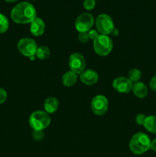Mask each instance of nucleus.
<instances>
[{
    "mask_svg": "<svg viewBox=\"0 0 156 157\" xmlns=\"http://www.w3.org/2000/svg\"><path fill=\"white\" fill-rule=\"evenodd\" d=\"M96 6V1L95 0H84V7L87 10H92L94 9Z\"/></svg>",
    "mask_w": 156,
    "mask_h": 157,
    "instance_id": "obj_20",
    "label": "nucleus"
},
{
    "mask_svg": "<svg viewBox=\"0 0 156 157\" xmlns=\"http://www.w3.org/2000/svg\"><path fill=\"white\" fill-rule=\"evenodd\" d=\"M11 18L18 24H28L32 23L37 18L35 8L28 2L18 3L12 9Z\"/></svg>",
    "mask_w": 156,
    "mask_h": 157,
    "instance_id": "obj_1",
    "label": "nucleus"
},
{
    "mask_svg": "<svg viewBox=\"0 0 156 157\" xmlns=\"http://www.w3.org/2000/svg\"><path fill=\"white\" fill-rule=\"evenodd\" d=\"M150 88L153 90V91L156 92V75L153 77L151 79V81L149 83Z\"/></svg>",
    "mask_w": 156,
    "mask_h": 157,
    "instance_id": "obj_26",
    "label": "nucleus"
},
{
    "mask_svg": "<svg viewBox=\"0 0 156 157\" xmlns=\"http://www.w3.org/2000/svg\"><path fill=\"white\" fill-rule=\"evenodd\" d=\"M68 64L71 71L80 75L86 68V60L81 54L73 53L69 58Z\"/></svg>",
    "mask_w": 156,
    "mask_h": 157,
    "instance_id": "obj_9",
    "label": "nucleus"
},
{
    "mask_svg": "<svg viewBox=\"0 0 156 157\" xmlns=\"http://www.w3.org/2000/svg\"><path fill=\"white\" fill-rule=\"evenodd\" d=\"M143 126L147 131L156 133V116L151 115V116L146 117Z\"/></svg>",
    "mask_w": 156,
    "mask_h": 157,
    "instance_id": "obj_16",
    "label": "nucleus"
},
{
    "mask_svg": "<svg viewBox=\"0 0 156 157\" xmlns=\"http://www.w3.org/2000/svg\"><path fill=\"white\" fill-rule=\"evenodd\" d=\"M113 48V42L108 35H99L93 41L94 52L99 56L105 57L110 55Z\"/></svg>",
    "mask_w": 156,
    "mask_h": 157,
    "instance_id": "obj_4",
    "label": "nucleus"
},
{
    "mask_svg": "<svg viewBox=\"0 0 156 157\" xmlns=\"http://www.w3.org/2000/svg\"><path fill=\"white\" fill-rule=\"evenodd\" d=\"M142 78V72L140 70L137 68H133L128 71V78L132 81V82H139V80Z\"/></svg>",
    "mask_w": 156,
    "mask_h": 157,
    "instance_id": "obj_18",
    "label": "nucleus"
},
{
    "mask_svg": "<svg viewBox=\"0 0 156 157\" xmlns=\"http://www.w3.org/2000/svg\"><path fill=\"white\" fill-rule=\"evenodd\" d=\"M150 149L152 150L153 151L156 152V139L153 140L152 141H151V145H150Z\"/></svg>",
    "mask_w": 156,
    "mask_h": 157,
    "instance_id": "obj_27",
    "label": "nucleus"
},
{
    "mask_svg": "<svg viewBox=\"0 0 156 157\" xmlns=\"http://www.w3.org/2000/svg\"><path fill=\"white\" fill-rule=\"evenodd\" d=\"M133 83L125 77H119L113 81V87L117 92L121 94H127L132 91Z\"/></svg>",
    "mask_w": 156,
    "mask_h": 157,
    "instance_id": "obj_10",
    "label": "nucleus"
},
{
    "mask_svg": "<svg viewBox=\"0 0 156 157\" xmlns=\"http://www.w3.org/2000/svg\"><path fill=\"white\" fill-rule=\"evenodd\" d=\"M95 1H96V0H95Z\"/></svg>",
    "mask_w": 156,
    "mask_h": 157,
    "instance_id": "obj_29",
    "label": "nucleus"
},
{
    "mask_svg": "<svg viewBox=\"0 0 156 157\" xmlns=\"http://www.w3.org/2000/svg\"><path fill=\"white\" fill-rule=\"evenodd\" d=\"M9 26V21L6 16L0 13V34L5 33L8 30Z\"/></svg>",
    "mask_w": 156,
    "mask_h": 157,
    "instance_id": "obj_19",
    "label": "nucleus"
},
{
    "mask_svg": "<svg viewBox=\"0 0 156 157\" xmlns=\"http://www.w3.org/2000/svg\"><path fill=\"white\" fill-rule=\"evenodd\" d=\"M7 99V92L5 89L0 88V104H3Z\"/></svg>",
    "mask_w": 156,
    "mask_h": 157,
    "instance_id": "obj_23",
    "label": "nucleus"
},
{
    "mask_svg": "<svg viewBox=\"0 0 156 157\" xmlns=\"http://www.w3.org/2000/svg\"><path fill=\"white\" fill-rule=\"evenodd\" d=\"M98 33H99V32H98L96 30H95V29H91V30L89 31L88 35H89V37H90V39L94 41V40L99 36V34Z\"/></svg>",
    "mask_w": 156,
    "mask_h": 157,
    "instance_id": "obj_24",
    "label": "nucleus"
},
{
    "mask_svg": "<svg viewBox=\"0 0 156 157\" xmlns=\"http://www.w3.org/2000/svg\"><path fill=\"white\" fill-rule=\"evenodd\" d=\"M45 30V24L44 21L40 18H36L32 23L30 26L31 33L35 36H41L44 34Z\"/></svg>",
    "mask_w": 156,
    "mask_h": 157,
    "instance_id": "obj_12",
    "label": "nucleus"
},
{
    "mask_svg": "<svg viewBox=\"0 0 156 157\" xmlns=\"http://www.w3.org/2000/svg\"><path fill=\"white\" fill-rule=\"evenodd\" d=\"M132 91L133 92L135 96L142 99V98H145L148 94V87L144 83L139 81L133 84Z\"/></svg>",
    "mask_w": 156,
    "mask_h": 157,
    "instance_id": "obj_14",
    "label": "nucleus"
},
{
    "mask_svg": "<svg viewBox=\"0 0 156 157\" xmlns=\"http://www.w3.org/2000/svg\"><path fill=\"white\" fill-rule=\"evenodd\" d=\"M5 1L8 2H14L18 1V0H5Z\"/></svg>",
    "mask_w": 156,
    "mask_h": 157,
    "instance_id": "obj_28",
    "label": "nucleus"
},
{
    "mask_svg": "<svg viewBox=\"0 0 156 157\" xmlns=\"http://www.w3.org/2000/svg\"><path fill=\"white\" fill-rule=\"evenodd\" d=\"M77 81V75L74 72L69 71L62 76V83L65 87H72Z\"/></svg>",
    "mask_w": 156,
    "mask_h": 157,
    "instance_id": "obj_15",
    "label": "nucleus"
},
{
    "mask_svg": "<svg viewBox=\"0 0 156 157\" xmlns=\"http://www.w3.org/2000/svg\"><path fill=\"white\" fill-rule=\"evenodd\" d=\"M109 102L103 95H96L91 101V109L93 113L97 116H102L108 110Z\"/></svg>",
    "mask_w": 156,
    "mask_h": 157,
    "instance_id": "obj_8",
    "label": "nucleus"
},
{
    "mask_svg": "<svg viewBox=\"0 0 156 157\" xmlns=\"http://www.w3.org/2000/svg\"><path fill=\"white\" fill-rule=\"evenodd\" d=\"M94 18L90 13H82L75 21V28L78 32H88L94 24Z\"/></svg>",
    "mask_w": 156,
    "mask_h": 157,
    "instance_id": "obj_7",
    "label": "nucleus"
},
{
    "mask_svg": "<svg viewBox=\"0 0 156 157\" xmlns=\"http://www.w3.org/2000/svg\"><path fill=\"white\" fill-rule=\"evenodd\" d=\"M59 105V101L56 98L50 97V98H47L44 101V108L46 113H54L58 110Z\"/></svg>",
    "mask_w": 156,
    "mask_h": 157,
    "instance_id": "obj_13",
    "label": "nucleus"
},
{
    "mask_svg": "<svg viewBox=\"0 0 156 157\" xmlns=\"http://www.w3.org/2000/svg\"><path fill=\"white\" fill-rule=\"evenodd\" d=\"M145 119H146V116L145 114H142V113H139L136 116V124H139V125L143 126L144 123H145Z\"/></svg>",
    "mask_w": 156,
    "mask_h": 157,
    "instance_id": "obj_22",
    "label": "nucleus"
},
{
    "mask_svg": "<svg viewBox=\"0 0 156 157\" xmlns=\"http://www.w3.org/2000/svg\"><path fill=\"white\" fill-rule=\"evenodd\" d=\"M78 39L81 43H87L90 40L88 32H80L78 35Z\"/></svg>",
    "mask_w": 156,
    "mask_h": 157,
    "instance_id": "obj_21",
    "label": "nucleus"
},
{
    "mask_svg": "<svg viewBox=\"0 0 156 157\" xmlns=\"http://www.w3.org/2000/svg\"><path fill=\"white\" fill-rule=\"evenodd\" d=\"M80 79L81 82L84 83V84L90 86L97 82L99 80V75H98L97 72L95 71L91 70V69H87L80 75Z\"/></svg>",
    "mask_w": 156,
    "mask_h": 157,
    "instance_id": "obj_11",
    "label": "nucleus"
},
{
    "mask_svg": "<svg viewBox=\"0 0 156 157\" xmlns=\"http://www.w3.org/2000/svg\"><path fill=\"white\" fill-rule=\"evenodd\" d=\"M151 140L144 133H137L129 141V149L134 154L142 155L150 149Z\"/></svg>",
    "mask_w": 156,
    "mask_h": 157,
    "instance_id": "obj_2",
    "label": "nucleus"
},
{
    "mask_svg": "<svg viewBox=\"0 0 156 157\" xmlns=\"http://www.w3.org/2000/svg\"><path fill=\"white\" fill-rule=\"evenodd\" d=\"M28 122L35 131H43L50 125V117L45 111L37 110L31 114Z\"/></svg>",
    "mask_w": 156,
    "mask_h": 157,
    "instance_id": "obj_3",
    "label": "nucleus"
},
{
    "mask_svg": "<svg viewBox=\"0 0 156 157\" xmlns=\"http://www.w3.org/2000/svg\"><path fill=\"white\" fill-rule=\"evenodd\" d=\"M17 48L20 53L28 58L35 56L38 45L36 41L30 38H23L18 42Z\"/></svg>",
    "mask_w": 156,
    "mask_h": 157,
    "instance_id": "obj_6",
    "label": "nucleus"
},
{
    "mask_svg": "<svg viewBox=\"0 0 156 157\" xmlns=\"http://www.w3.org/2000/svg\"><path fill=\"white\" fill-rule=\"evenodd\" d=\"M96 30L100 35H108L112 34L115 29L114 22L110 15L106 14H100L95 20Z\"/></svg>",
    "mask_w": 156,
    "mask_h": 157,
    "instance_id": "obj_5",
    "label": "nucleus"
},
{
    "mask_svg": "<svg viewBox=\"0 0 156 157\" xmlns=\"http://www.w3.org/2000/svg\"><path fill=\"white\" fill-rule=\"evenodd\" d=\"M50 52L49 48L47 47V46L42 45L38 48L35 56L39 60H45L50 57Z\"/></svg>",
    "mask_w": 156,
    "mask_h": 157,
    "instance_id": "obj_17",
    "label": "nucleus"
},
{
    "mask_svg": "<svg viewBox=\"0 0 156 157\" xmlns=\"http://www.w3.org/2000/svg\"><path fill=\"white\" fill-rule=\"evenodd\" d=\"M34 139L36 140H41L43 139V136H44V133L43 131H35L33 133Z\"/></svg>",
    "mask_w": 156,
    "mask_h": 157,
    "instance_id": "obj_25",
    "label": "nucleus"
}]
</instances>
